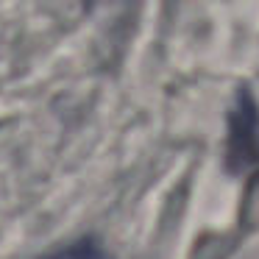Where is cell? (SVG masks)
Segmentation results:
<instances>
[{
  "instance_id": "6da1fadb",
  "label": "cell",
  "mask_w": 259,
  "mask_h": 259,
  "mask_svg": "<svg viewBox=\"0 0 259 259\" xmlns=\"http://www.w3.org/2000/svg\"><path fill=\"white\" fill-rule=\"evenodd\" d=\"M39 259H109V256L95 240H78V242H70V245L59 248V251L45 253Z\"/></svg>"
}]
</instances>
